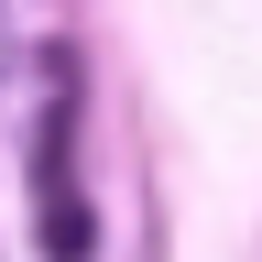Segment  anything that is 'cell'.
Here are the masks:
<instances>
[{
	"label": "cell",
	"instance_id": "cell-1",
	"mask_svg": "<svg viewBox=\"0 0 262 262\" xmlns=\"http://www.w3.org/2000/svg\"><path fill=\"white\" fill-rule=\"evenodd\" d=\"M66 142H77V110H66V77H55V110H44V131H33V208H44V251L55 262H88L98 219H88V196H77Z\"/></svg>",
	"mask_w": 262,
	"mask_h": 262
}]
</instances>
